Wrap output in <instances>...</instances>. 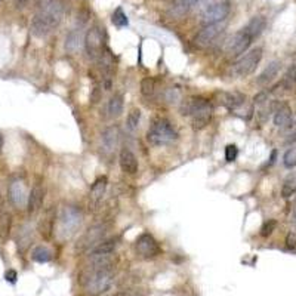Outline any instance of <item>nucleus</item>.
Masks as SVG:
<instances>
[{
	"mask_svg": "<svg viewBox=\"0 0 296 296\" xmlns=\"http://www.w3.org/2000/svg\"><path fill=\"white\" fill-rule=\"evenodd\" d=\"M64 16V6L59 0L52 2L43 8H39L33 21H32V33L36 37H46L53 30L61 24Z\"/></svg>",
	"mask_w": 296,
	"mask_h": 296,
	"instance_id": "f257e3e1",
	"label": "nucleus"
},
{
	"mask_svg": "<svg viewBox=\"0 0 296 296\" xmlns=\"http://www.w3.org/2000/svg\"><path fill=\"white\" fill-rule=\"evenodd\" d=\"M178 138L176 131L173 129V126L164 120V118H160V120H156L150 129L147 132V139L150 144L162 147V145H167L170 142H173Z\"/></svg>",
	"mask_w": 296,
	"mask_h": 296,
	"instance_id": "f03ea898",
	"label": "nucleus"
},
{
	"mask_svg": "<svg viewBox=\"0 0 296 296\" xmlns=\"http://www.w3.org/2000/svg\"><path fill=\"white\" fill-rule=\"evenodd\" d=\"M82 222V214L73 206H66L59 211L58 215V234L67 239L71 234L76 232V230L80 227Z\"/></svg>",
	"mask_w": 296,
	"mask_h": 296,
	"instance_id": "7ed1b4c3",
	"label": "nucleus"
},
{
	"mask_svg": "<svg viewBox=\"0 0 296 296\" xmlns=\"http://www.w3.org/2000/svg\"><path fill=\"white\" fill-rule=\"evenodd\" d=\"M84 48L87 55L91 56L94 61H98L99 56L105 52V33L104 28L99 25H94L87 32L84 37Z\"/></svg>",
	"mask_w": 296,
	"mask_h": 296,
	"instance_id": "20e7f679",
	"label": "nucleus"
},
{
	"mask_svg": "<svg viewBox=\"0 0 296 296\" xmlns=\"http://www.w3.org/2000/svg\"><path fill=\"white\" fill-rule=\"evenodd\" d=\"M261 59H262V49L253 48L252 50L246 52L239 61L235 63L232 71L237 77H246L256 70L258 64L261 63Z\"/></svg>",
	"mask_w": 296,
	"mask_h": 296,
	"instance_id": "39448f33",
	"label": "nucleus"
},
{
	"mask_svg": "<svg viewBox=\"0 0 296 296\" xmlns=\"http://www.w3.org/2000/svg\"><path fill=\"white\" fill-rule=\"evenodd\" d=\"M135 247H136V253L144 259H153V258L159 256L162 252L156 239L148 232H144L138 237Z\"/></svg>",
	"mask_w": 296,
	"mask_h": 296,
	"instance_id": "423d86ee",
	"label": "nucleus"
},
{
	"mask_svg": "<svg viewBox=\"0 0 296 296\" xmlns=\"http://www.w3.org/2000/svg\"><path fill=\"white\" fill-rule=\"evenodd\" d=\"M231 11V3L230 2H219V3H214L207 8L201 16V22L204 25H212V24H219L221 21H224Z\"/></svg>",
	"mask_w": 296,
	"mask_h": 296,
	"instance_id": "0eeeda50",
	"label": "nucleus"
},
{
	"mask_svg": "<svg viewBox=\"0 0 296 296\" xmlns=\"http://www.w3.org/2000/svg\"><path fill=\"white\" fill-rule=\"evenodd\" d=\"M252 42L253 40L250 39V36L245 32V30H240L239 33H235L234 36L230 37V40L225 45V50L230 56H239L249 49Z\"/></svg>",
	"mask_w": 296,
	"mask_h": 296,
	"instance_id": "6e6552de",
	"label": "nucleus"
},
{
	"mask_svg": "<svg viewBox=\"0 0 296 296\" xmlns=\"http://www.w3.org/2000/svg\"><path fill=\"white\" fill-rule=\"evenodd\" d=\"M105 234V227L104 225H97L92 227L91 230H87L86 234L80 239L77 249L79 250H89V249H94L98 243L102 242V237Z\"/></svg>",
	"mask_w": 296,
	"mask_h": 296,
	"instance_id": "1a4fd4ad",
	"label": "nucleus"
},
{
	"mask_svg": "<svg viewBox=\"0 0 296 296\" xmlns=\"http://www.w3.org/2000/svg\"><path fill=\"white\" fill-rule=\"evenodd\" d=\"M222 32L221 24H212V25H204L203 30L197 33V36L194 37V45L200 49H204L209 46Z\"/></svg>",
	"mask_w": 296,
	"mask_h": 296,
	"instance_id": "9d476101",
	"label": "nucleus"
},
{
	"mask_svg": "<svg viewBox=\"0 0 296 296\" xmlns=\"http://www.w3.org/2000/svg\"><path fill=\"white\" fill-rule=\"evenodd\" d=\"M211 118H212V105L211 104H206L203 108H200L197 113L193 114V122H191L193 129L194 131L204 129L207 125H209Z\"/></svg>",
	"mask_w": 296,
	"mask_h": 296,
	"instance_id": "9b49d317",
	"label": "nucleus"
},
{
	"mask_svg": "<svg viewBox=\"0 0 296 296\" xmlns=\"http://www.w3.org/2000/svg\"><path fill=\"white\" fill-rule=\"evenodd\" d=\"M118 162H120V167H122V170L125 173L135 175L138 172V160H136L135 154L129 150V148H123V150L120 151Z\"/></svg>",
	"mask_w": 296,
	"mask_h": 296,
	"instance_id": "f8f14e48",
	"label": "nucleus"
},
{
	"mask_svg": "<svg viewBox=\"0 0 296 296\" xmlns=\"http://www.w3.org/2000/svg\"><path fill=\"white\" fill-rule=\"evenodd\" d=\"M43 200H45V190L42 185L36 184L33 187V190L30 191L28 194V200H27V206H28V212L30 214H36L42 204H43Z\"/></svg>",
	"mask_w": 296,
	"mask_h": 296,
	"instance_id": "ddd939ff",
	"label": "nucleus"
},
{
	"mask_svg": "<svg viewBox=\"0 0 296 296\" xmlns=\"http://www.w3.org/2000/svg\"><path fill=\"white\" fill-rule=\"evenodd\" d=\"M218 97H219V104L225 105L231 111L240 108L246 101V97L240 92H222Z\"/></svg>",
	"mask_w": 296,
	"mask_h": 296,
	"instance_id": "4468645a",
	"label": "nucleus"
},
{
	"mask_svg": "<svg viewBox=\"0 0 296 296\" xmlns=\"http://www.w3.org/2000/svg\"><path fill=\"white\" fill-rule=\"evenodd\" d=\"M9 198H11L12 204L16 206V207H22V206L27 204L28 197H27V191H25V187H24L22 182L16 181V182L11 184V187H9Z\"/></svg>",
	"mask_w": 296,
	"mask_h": 296,
	"instance_id": "2eb2a0df",
	"label": "nucleus"
},
{
	"mask_svg": "<svg viewBox=\"0 0 296 296\" xmlns=\"http://www.w3.org/2000/svg\"><path fill=\"white\" fill-rule=\"evenodd\" d=\"M118 139H120V131H118L117 126H108L104 129L101 141H102V145L107 151L114 150V148L118 145Z\"/></svg>",
	"mask_w": 296,
	"mask_h": 296,
	"instance_id": "dca6fc26",
	"label": "nucleus"
},
{
	"mask_svg": "<svg viewBox=\"0 0 296 296\" xmlns=\"http://www.w3.org/2000/svg\"><path fill=\"white\" fill-rule=\"evenodd\" d=\"M265 25H266V21H265L263 16H255L247 22V25L243 30L253 40V39H256V37H259L262 34V32L265 30Z\"/></svg>",
	"mask_w": 296,
	"mask_h": 296,
	"instance_id": "f3484780",
	"label": "nucleus"
},
{
	"mask_svg": "<svg viewBox=\"0 0 296 296\" xmlns=\"http://www.w3.org/2000/svg\"><path fill=\"white\" fill-rule=\"evenodd\" d=\"M197 0H175L172 8H170V16L173 18H182L185 14L190 12V9L196 5Z\"/></svg>",
	"mask_w": 296,
	"mask_h": 296,
	"instance_id": "a211bd4d",
	"label": "nucleus"
},
{
	"mask_svg": "<svg viewBox=\"0 0 296 296\" xmlns=\"http://www.w3.org/2000/svg\"><path fill=\"white\" fill-rule=\"evenodd\" d=\"M206 104H209V102H207L204 98H201V97H191L190 99H187L181 105V114L182 115H193L200 108H203Z\"/></svg>",
	"mask_w": 296,
	"mask_h": 296,
	"instance_id": "6ab92c4d",
	"label": "nucleus"
},
{
	"mask_svg": "<svg viewBox=\"0 0 296 296\" xmlns=\"http://www.w3.org/2000/svg\"><path fill=\"white\" fill-rule=\"evenodd\" d=\"M274 125L277 128H289L292 125V110L287 105H280L276 110Z\"/></svg>",
	"mask_w": 296,
	"mask_h": 296,
	"instance_id": "aec40b11",
	"label": "nucleus"
},
{
	"mask_svg": "<svg viewBox=\"0 0 296 296\" xmlns=\"http://www.w3.org/2000/svg\"><path fill=\"white\" fill-rule=\"evenodd\" d=\"M84 45V39L80 30H73V32L68 33L67 39H66V49L70 53H76L82 46Z\"/></svg>",
	"mask_w": 296,
	"mask_h": 296,
	"instance_id": "412c9836",
	"label": "nucleus"
},
{
	"mask_svg": "<svg viewBox=\"0 0 296 296\" xmlns=\"http://www.w3.org/2000/svg\"><path fill=\"white\" fill-rule=\"evenodd\" d=\"M280 68H281L280 61H273V63H270L268 66L265 67V70L261 73V76L258 77V83H259V84H266V83L273 82V79L277 77Z\"/></svg>",
	"mask_w": 296,
	"mask_h": 296,
	"instance_id": "4be33fe9",
	"label": "nucleus"
},
{
	"mask_svg": "<svg viewBox=\"0 0 296 296\" xmlns=\"http://www.w3.org/2000/svg\"><path fill=\"white\" fill-rule=\"evenodd\" d=\"M118 245L117 239H107L102 240L101 243H98L92 250H91V256H101V255H111L115 247Z\"/></svg>",
	"mask_w": 296,
	"mask_h": 296,
	"instance_id": "5701e85b",
	"label": "nucleus"
},
{
	"mask_svg": "<svg viewBox=\"0 0 296 296\" xmlns=\"http://www.w3.org/2000/svg\"><path fill=\"white\" fill-rule=\"evenodd\" d=\"M12 228V215L8 211H0V240H6Z\"/></svg>",
	"mask_w": 296,
	"mask_h": 296,
	"instance_id": "b1692460",
	"label": "nucleus"
},
{
	"mask_svg": "<svg viewBox=\"0 0 296 296\" xmlns=\"http://www.w3.org/2000/svg\"><path fill=\"white\" fill-rule=\"evenodd\" d=\"M105 190H107V178L101 176V178H98V180L94 182V185L91 188V200L94 203H98L104 197Z\"/></svg>",
	"mask_w": 296,
	"mask_h": 296,
	"instance_id": "393cba45",
	"label": "nucleus"
},
{
	"mask_svg": "<svg viewBox=\"0 0 296 296\" xmlns=\"http://www.w3.org/2000/svg\"><path fill=\"white\" fill-rule=\"evenodd\" d=\"M110 117H118L123 113V98L120 95H114L110 98L108 105H107Z\"/></svg>",
	"mask_w": 296,
	"mask_h": 296,
	"instance_id": "a878e982",
	"label": "nucleus"
},
{
	"mask_svg": "<svg viewBox=\"0 0 296 296\" xmlns=\"http://www.w3.org/2000/svg\"><path fill=\"white\" fill-rule=\"evenodd\" d=\"M281 86L284 91H296V64L289 67L286 76L281 80Z\"/></svg>",
	"mask_w": 296,
	"mask_h": 296,
	"instance_id": "bb28decb",
	"label": "nucleus"
},
{
	"mask_svg": "<svg viewBox=\"0 0 296 296\" xmlns=\"http://www.w3.org/2000/svg\"><path fill=\"white\" fill-rule=\"evenodd\" d=\"M53 224H55V215L52 214V211H49L46 214V216L43 218V221L40 222V234L45 235L46 239H49L52 231H53Z\"/></svg>",
	"mask_w": 296,
	"mask_h": 296,
	"instance_id": "cd10ccee",
	"label": "nucleus"
},
{
	"mask_svg": "<svg viewBox=\"0 0 296 296\" xmlns=\"http://www.w3.org/2000/svg\"><path fill=\"white\" fill-rule=\"evenodd\" d=\"M32 258H33V261H36V262H39V263H46V262H49V261L52 259V253H50V250H49L48 247H45V246H37V247L33 249Z\"/></svg>",
	"mask_w": 296,
	"mask_h": 296,
	"instance_id": "c85d7f7f",
	"label": "nucleus"
},
{
	"mask_svg": "<svg viewBox=\"0 0 296 296\" xmlns=\"http://www.w3.org/2000/svg\"><path fill=\"white\" fill-rule=\"evenodd\" d=\"M139 122H141V110L139 108H132L128 114V118H126V126L131 132H135L139 126Z\"/></svg>",
	"mask_w": 296,
	"mask_h": 296,
	"instance_id": "c756f323",
	"label": "nucleus"
},
{
	"mask_svg": "<svg viewBox=\"0 0 296 296\" xmlns=\"http://www.w3.org/2000/svg\"><path fill=\"white\" fill-rule=\"evenodd\" d=\"M296 193V180L292 176L286 178L283 187H281V197L283 198H290Z\"/></svg>",
	"mask_w": 296,
	"mask_h": 296,
	"instance_id": "7c9ffc66",
	"label": "nucleus"
},
{
	"mask_svg": "<svg viewBox=\"0 0 296 296\" xmlns=\"http://www.w3.org/2000/svg\"><path fill=\"white\" fill-rule=\"evenodd\" d=\"M111 21H113V24H114L115 27H118V28H123V27H128V25H129V19H128V16H126V14L123 12L122 8H117V9L114 11L113 16H111Z\"/></svg>",
	"mask_w": 296,
	"mask_h": 296,
	"instance_id": "2f4dec72",
	"label": "nucleus"
},
{
	"mask_svg": "<svg viewBox=\"0 0 296 296\" xmlns=\"http://www.w3.org/2000/svg\"><path fill=\"white\" fill-rule=\"evenodd\" d=\"M154 91H156V84H154V79L151 77H145L142 82H141V92L145 98H150L154 95Z\"/></svg>",
	"mask_w": 296,
	"mask_h": 296,
	"instance_id": "473e14b6",
	"label": "nucleus"
},
{
	"mask_svg": "<svg viewBox=\"0 0 296 296\" xmlns=\"http://www.w3.org/2000/svg\"><path fill=\"white\" fill-rule=\"evenodd\" d=\"M283 164L289 169L295 167L296 166V147L293 148H289V150L284 153L283 156Z\"/></svg>",
	"mask_w": 296,
	"mask_h": 296,
	"instance_id": "72a5a7b5",
	"label": "nucleus"
},
{
	"mask_svg": "<svg viewBox=\"0 0 296 296\" xmlns=\"http://www.w3.org/2000/svg\"><path fill=\"white\" fill-rule=\"evenodd\" d=\"M276 227H277V222H276L274 219L265 221L263 225H262V228H261V235H262V237H268V235H271V234L274 232Z\"/></svg>",
	"mask_w": 296,
	"mask_h": 296,
	"instance_id": "f704fd0d",
	"label": "nucleus"
},
{
	"mask_svg": "<svg viewBox=\"0 0 296 296\" xmlns=\"http://www.w3.org/2000/svg\"><path fill=\"white\" fill-rule=\"evenodd\" d=\"M237 156H239V148H237L234 144H230L225 147V159L227 162H234L237 159Z\"/></svg>",
	"mask_w": 296,
	"mask_h": 296,
	"instance_id": "c9c22d12",
	"label": "nucleus"
},
{
	"mask_svg": "<svg viewBox=\"0 0 296 296\" xmlns=\"http://www.w3.org/2000/svg\"><path fill=\"white\" fill-rule=\"evenodd\" d=\"M286 246L292 250L296 249V232L295 231H290L286 237Z\"/></svg>",
	"mask_w": 296,
	"mask_h": 296,
	"instance_id": "e433bc0d",
	"label": "nucleus"
},
{
	"mask_svg": "<svg viewBox=\"0 0 296 296\" xmlns=\"http://www.w3.org/2000/svg\"><path fill=\"white\" fill-rule=\"evenodd\" d=\"M16 277H18V274H16L15 270H9V271H6V274H5L6 281H9V283H12V284L16 283Z\"/></svg>",
	"mask_w": 296,
	"mask_h": 296,
	"instance_id": "4c0bfd02",
	"label": "nucleus"
},
{
	"mask_svg": "<svg viewBox=\"0 0 296 296\" xmlns=\"http://www.w3.org/2000/svg\"><path fill=\"white\" fill-rule=\"evenodd\" d=\"M113 296H142V293L135 292V290H123V292H118Z\"/></svg>",
	"mask_w": 296,
	"mask_h": 296,
	"instance_id": "58836bf2",
	"label": "nucleus"
},
{
	"mask_svg": "<svg viewBox=\"0 0 296 296\" xmlns=\"http://www.w3.org/2000/svg\"><path fill=\"white\" fill-rule=\"evenodd\" d=\"M30 2H32V0H15V3H16V8H19V9H22V8H27V6L30 5Z\"/></svg>",
	"mask_w": 296,
	"mask_h": 296,
	"instance_id": "ea45409f",
	"label": "nucleus"
},
{
	"mask_svg": "<svg viewBox=\"0 0 296 296\" xmlns=\"http://www.w3.org/2000/svg\"><path fill=\"white\" fill-rule=\"evenodd\" d=\"M52 0H37V8H43L46 5H49Z\"/></svg>",
	"mask_w": 296,
	"mask_h": 296,
	"instance_id": "a19ab883",
	"label": "nucleus"
},
{
	"mask_svg": "<svg viewBox=\"0 0 296 296\" xmlns=\"http://www.w3.org/2000/svg\"><path fill=\"white\" fill-rule=\"evenodd\" d=\"M0 3H2V0H0Z\"/></svg>",
	"mask_w": 296,
	"mask_h": 296,
	"instance_id": "79ce46f5",
	"label": "nucleus"
},
{
	"mask_svg": "<svg viewBox=\"0 0 296 296\" xmlns=\"http://www.w3.org/2000/svg\"><path fill=\"white\" fill-rule=\"evenodd\" d=\"M0 142H2V139H0Z\"/></svg>",
	"mask_w": 296,
	"mask_h": 296,
	"instance_id": "37998d69",
	"label": "nucleus"
}]
</instances>
